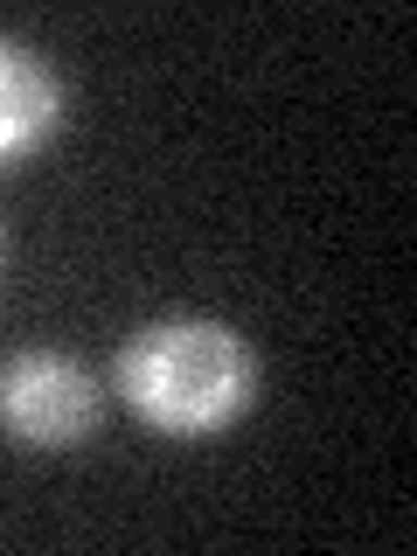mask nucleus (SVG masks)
<instances>
[{"mask_svg": "<svg viewBox=\"0 0 417 556\" xmlns=\"http://www.w3.org/2000/svg\"><path fill=\"white\" fill-rule=\"evenodd\" d=\"M118 396L167 439H208L237 425L257 390V355L230 320L208 313H167L132 327L118 348Z\"/></svg>", "mask_w": 417, "mask_h": 556, "instance_id": "obj_1", "label": "nucleus"}, {"mask_svg": "<svg viewBox=\"0 0 417 556\" xmlns=\"http://www.w3.org/2000/svg\"><path fill=\"white\" fill-rule=\"evenodd\" d=\"M63 126V77L28 42L0 35V167L42 153Z\"/></svg>", "mask_w": 417, "mask_h": 556, "instance_id": "obj_3", "label": "nucleus"}, {"mask_svg": "<svg viewBox=\"0 0 417 556\" xmlns=\"http://www.w3.org/2000/svg\"><path fill=\"white\" fill-rule=\"evenodd\" d=\"M98 410H104L98 376L63 348H14L0 362V425L28 452H63L91 439Z\"/></svg>", "mask_w": 417, "mask_h": 556, "instance_id": "obj_2", "label": "nucleus"}]
</instances>
